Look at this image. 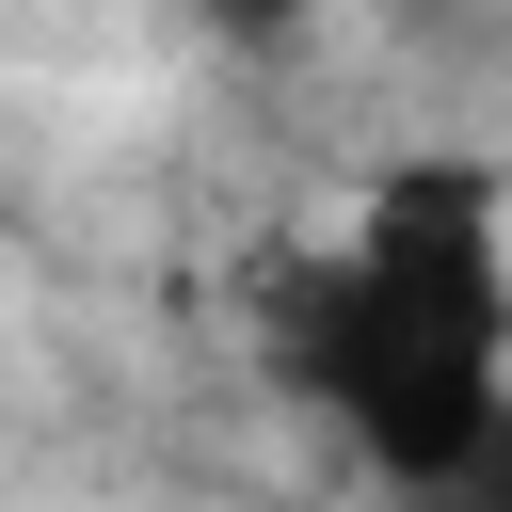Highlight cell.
<instances>
[{
	"mask_svg": "<svg viewBox=\"0 0 512 512\" xmlns=\"http://www.w3.org/2000/svg\"><path fill=\"white\" fill-rule=\"evenodd\" d=\"M272 368L384 496L432 512L512 432V192L480 160H384L272 288Z\"/></svg>",
	"mask_w": 512,
	"mask_h": 512,
	"instance_id": "6da1fadb",
	"label": "cell"
},
{
	"mask_svg": "<svg viewBox=\"0 0 512 512\" xmlns=\"http://www.w3.org/2000/svg\"><path fill=\"white\" fill-rule=\"evenodd\" d=\"M192 32H208V48H240V64H272V48H304V32H320V0H192Z\"/></svg>",
	"mask_w": 512,
	"mask_h": 512,
	"instance_id": "7a4b0ae2",
	"label": "cell"
}]
</instances>
